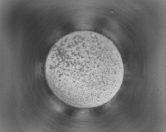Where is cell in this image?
Returning a JSON list of instances; mask_svg holds the SVG:
<instances>
[{
    "mask_svg": "<svg viewBox=\"0 0 166 132\" xmlns=\"http://www.w3.org/2000/svg\"><path fill=\"white\" fill-rule=\"evenodd\" d=\"M48 84L64 102L81 108L101 106L116 95L124 74L120 54L113 42L99 33H69L53 45L45 64Z\"/></svg>",
    "mask_w": 166,
    "mask_h": 132,
    "instance_id": "cell-1",
    "label": "cell"
}]
</instances>
